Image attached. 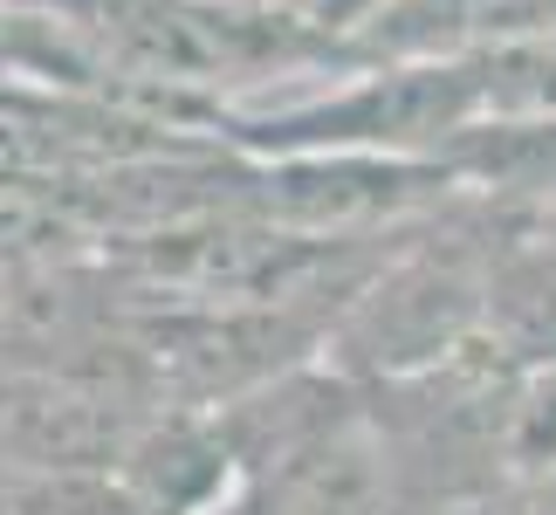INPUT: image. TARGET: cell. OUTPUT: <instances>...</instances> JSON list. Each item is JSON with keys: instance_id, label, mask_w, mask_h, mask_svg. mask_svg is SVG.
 <instances>
[{"instance_id": "1", "label": "cell", "mask_w": 556, "mask_h": 515, "mask_svg": "<svg viewBox=\"0 0 556 515\" xmlns=\"http://www.w3.org/2000/svg\"><path fill=\"white\" fill-rule=\"evenodd\" d=\"M481 310H488V268L419 248L344 310L330 351L357 378H426L467 351V337L481 330Z\"/></svg>"}]
</instances>
